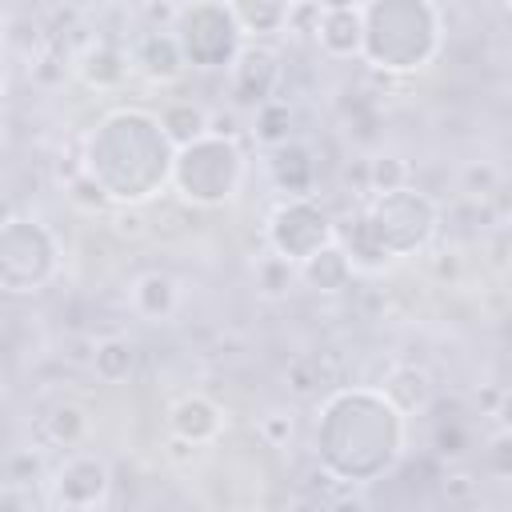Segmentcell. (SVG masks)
Returning a JSON list of instances; mask_svg holds the SVG:
<instances>
[{"mask_svg":"<svg viewBox=\"0 0 512 512\" xmlns=\"http://www.w3.org/2000/svg\"><path fill=\"white\" fill-rule=\"evenodd\" d=\"M408 416L380 388H336L316 412V460L332 480L372 484L404 456Z\"/></svg>","mask_w":512,"mask_h":512,"instance_id":"cell-1","label":"cell"},{"mask_svg":"<svg viewBox=\"0 0 512 512\" xmlns=\"http://www.w3.org/2000/svg\"><path fill=\"white\" fill-rule=\"evenodd\" d=\"M176 148L160 116L144 108H112L84 140V176L112 204H144L172 180Z\"/></svg>","mask_w":512,"mask_h":512,"instance_id":"cell-2","label":"cell"},{"mask_svg":"<svg viewBox=\"0 0 512 512\" xmlns=\"http://www.w3.org/2000/svg\"><path fill=\"white\" fill-rule=\"evenodd\" d=\"M440 224V208L428 192L396 188L384 196H372L356 216L336 224V244L348 252L356 268H384L400 256H416L420 248L432 244Z\"/></svg>","mask_w":512,"mask_h":512,"instance_id":"cell-3","label":"cell"},{"mask_svg":"<svg viewBox=\"0 0 512 512\" xmlns=\"http://www.w3.org/2000/svg\"><path fill=\"white\" fill-rule=\"evenodd\" d=\"M444 44V12L432 0L364 4V60L376 72L408 76L436 60Z\"/></svg>","mask_w":512,"mask_h":512,"instance_id":"cell-4","label":"cell"},{"mask_svg":"<svg viewBox=\"0 0 512 512\" xmlns=\"http://www.w3.org/2000/svg\"><path fill=\"white\" fill-rule=\"evenodd\" d=\"M244 184V152L228 136H204L176 152L172 164V188L196 204V208H220L228 204Z\"/></svg>","mask_w":512,"mask_h":512,"instance_id":"cell-5","label":"cell"},{"mask_svg":"<svg viewBox=\"0 0 512 512\" xmlns=\"http://www.w3.org/2000/svg\"><path fill=\"white\" fill-rule=\"evenodd\" d=\"M60 268V244L36 216H8L0 228V288L8 296H32L48 288Z\"/></svg>","mask_w":512,"mask_h":512,"instance_id":"cell-6","label":"cell"},{"mask_svg":"<svg viewBox=\"0 0 512 512\" xmlns=\"http://www.w3.org/2000/svg\"><path fill=\"white\" fill-rule=\"evenodd\" d=\"M172 32L192 68H232L244 52L240 20H236L232 4H220V0H200V4L176 8Z\"/></svg>","mask_w":512,"mask_h":512,"instance_id":"cell-7","label":"cell"},{"mask_svg":"<svg viewBox=\"0 0 512 512\" xmlns=\"http://www.w3.org/2000/svg\"><path fill=\"white\" fill-rule=\"evenodd\" d=\"M268 244H272V256H280V260L300 268L308 256H316L328 244H336V224H332L328 208H320L312 196L284 200L268 216Z\"/></svg>","mask_w":512,"mask_h":512,"instance_id":"cell-8","label":"cell"},{"mask_svg":"<svg viewBox=\"0 0 512 512\" xmlns=\"http://www.w3.org/2000/svg\"><path fill=\"white\" fill-rule=\"evenodd\" d=\"M228 76H232V96H236V104H244V108H264L268 100H276L272 92H276V84H280V60H276V52L264 48V44H244V52H240V60L228 68Z\"/></svg>","mask_w":512,"mask_h":512,"instance_id":"cell-9","label":"cell"},{"mask_svg":"<svg viewBox=\"0 0 512 512\" xmlns=\"http://www.w3.org/2000/svg\"><path fill=\"white\" fill-rule=\"evenodd\" d=\"M108 464L100 456H72L56 472V500L64 508H92L108 496Z\"/></svg>","mask_w":512,"mask_h":512,"instance_id":"cell-10","label":"cell"},{"mask_svg":"<svg viewBox=\"0 0 512 512\" xmlns=\"http://www.w3.org/2000/svg\"><path fill=\"white\" fill-rule=\"evenodd\" d=\"M316 40L332 60L360 56L364 52V4H324Z\"/></svg>","mask_w":512,"mask_h":512,"instance_id":"cell-11","label":"cell"},{"mask_svg":"<svg viewBox=\"0 0 512 512\" xmlns=\"http://www.w3.org/2000/svg\"><path fill=\"white\" fill-rule=\"evenodd\" d=\"M132 64H136L148 80H156V84H172V80L188 68L184 48H180V40H176L172 28H148V32L136 40V48H132Z\"/></svg>","mask_w":512,"mask_h":512,"instance_id":"cell-12","label":"cell"},{"mask_svg":"<svg viewBox=\"0 0 512 512\" xmlns=\"http://www.w3.org/2000/svg\"><path fill=\"white\" fill-rule=\"evenodd\" d=\"M268 176L288 200H304L312 192V184H316V160H312V152L304 144L288 140V144L268 152Z\"/></svg>","mask_w":512,"mask_h":512,"instance_id":"cell-13","label":"cell"},{"mask_svg":"<svg viewBox=\"0 0 512 512\" xmlns=\"http://www.w3.org/2000/svg\"><path fill=\"white\" fill-rule=\"evenodd\" d=\"M168 428H172L176 440H184V444H192V448H196V444H208V440H216V432H220V408H216L208 396H184V400L172 404Z\"/></svg>","mask_w":512,"mask_h":512,"instance_id":"cell-14","label":"cell"},{"mask_svg":"<svg viewBox=\"0 0 512 512\" xmlns=\"http://www.w3.org/2000/svg\"><path fill=\"white\" fill-rule=\"evenodd\" d=\"M296 272H300V280H304L312 292L336 296V292H344V288L352 284V276H356V264L348 260V252H344L340 244H328L324 252L308 256V260H304Z\"/></svg>","mask_w":512,"mask_h":512,"instance_id":"cell-15","label":"cell"},{"mask_svg":"<svg viewBox=\"0 0 512 512\" xmlns=\"http://www.w3.org/2000/svg\"><path fill=\"white\" fill-rule=\"evenodd\" d=\"M380 392H384L404 416H416V412H424L428 400H432V376H428L424 368H416V364H400V368H392V372L384 376Z\"/></svg>","mask_w":512,"mask_h":512,"instance_id":"cell-16","label":"cell"},{"mask_svg":"<svg viewBox=\"0 0 512 512\" xmlns=\"http://www.w3.org/2000/svg\"><path fill=\"white\" fill-rule=\"evenodd\" d=\"M160 128L172 140V148L180 152V148H188V144H196V140H204L212 132V116L196 100H172L160 112Z\"/></svg>","mask_w":512,"mask_h":512,"instance_id":"cell-17","label":"cell"},{"mask_svg":"<svg viewBox=\"0 0 512 512\" xmlns=\"http://www.w3.org/2000/svg\"><path fill=\"white\" fill-rule=\"evenodd\" d=\"M132 304L148 320H168L176 312V280L164 272H144L132 288Z\"/></svg>","mask_w":512,"mask_h":512,"instance_id":"cell-18","label":"cell"},{"mask_svg":"<svg viewBox=\"0 0 512 512\" xmlns=\"http://www.w3.org/2000/svg\"><path fill=\"white\" fill-rule=\"evenodd\" d=\"M80 76L92 84V88H116L124 76H128V56L112 44H92L80 60Z\"/></svg>","mask_w":512,"mask_h":512,"instance_id":"cell-19","label":"cell"},{"mask_svg":"<svg viewBox=\"0 0 512 512\" xmlns=\"http://www.w3.org/2000/svg\"><path fill=\"white\" fill-rule=\"evenodd\" d=\"M236 20H240V32L244 36H268V32H280L288 24V12L292 4H276V0H240L232 4Z\"/></svg>","mask_w":512,"mask_h":512,"instance_id":"cell-20","label":"cell"},{"mask_svg":"<svg viewBox=\"0 0 512 512\" xmlns=\"http://www.w3.org/2000/svg\"><path fill=\"white\" fill-rule=\"evenodd\" d=\"M132 364H136V348H132L128 340H120V336L100 340L96 352H92V368H96V376H100L104 384L128 380V376H132Z\"/></svg>","mask_w":512,"mask_h":512,"instance_id":"cell-21","label":"cell"},{"mask_svg":"<svg viewBox=\"0 0 512 512\" xmlns=\"http://www.w3.org/2000/svg\"><path fill=\"white\" fill-rule=\"evenodd\" d=\"M256 140L268 148H280L292 140V108L288 100H268L264 108H256Z\"/></svg>","mask_w":512,"mask_h":512,"instance_id":"cell-22","label":"cell"},{"mask_svg":"<svg viewBox=\"0 0 512 512\" xmlns=\"http://www.w3.org/2000/svg\"><path fill=\"white\" fill-rule=\"evenodd\" d=\"M44 428H48V436L56 440V444H76L80 436H84V412L80 408H72V404H56L52 412H48V420H44Z\"/></svg>","mask_w":512,"mask_h":512,"instance_id":"cell-23","label":"cell"},{"mask_svg":"<svg viewBox=\"0 0 512 512\" xmlns=\"http://www.w3.org/2000/svg\"><path fill=\"white\" fill-rule=\"evenodd\" d=\"M368 184H372V196L408 188V180H404V160H400V156H380V160H372V168H368Z\"/></svg>","mask_w":512,"mask_h":512,"instance_id":"cell-24","label":"cell"},{"mask_svg":"<svg viewBox=\"0 0 512 512\" xmlns=\"http://www.w3.org/2000/svg\"><path fill=\"white\" fill-rule=\"evenodd\" d=\"M484 456H488V468H492L496 476L512 480V432H504V428H500V432L488 440Z\"/></svg>","mask_w":512,"mask_h":512,"instance_id":"cell-25","label":"cell"},{"mask_svg":"<svg viewBox=\"0 0 512 512\" xmlns=\"http://www.w3.org/2000/svg\"><path fill=\"white\" fill-rule=\"evenodd\" d=\"M292 268H296V264H288V260H280V256H268V260L260 264L264 292H268V296H280L284 288H292Z\"/></svg>","mask_w":512,"mask_h":512,"instance_id":"cell-26","label":"cell"},{"mask_svg":"<svg viewBox=\"0 0 512 512\" xmlns=\"http://www.w3.org/2000/svg\"><path fill=\"white\" fill-rule=\"evenodd\" d=\"M72 196H76V200H84V204H92V208H104V204H112V200H108V196H104V192H100V188H96V184H92L84 172L76 176V184H72Z\"/></svg>","mask_w":512,"mask_h":512,"instance_id":"cell-27","label":"cell"},{"mask_svg":"<svg viewBox=\"0 0 512 512\" xmlns=\"http://www.w3.org/2000/svg\"><path fill=\"white\" fill-rule=\"evenodd\" d=\"M264 432H268L272 440L292 436V416H268V420H264Z\"/></svg>","mask_w":512,"mask_h":512,"instance_id":"cell-28","label":"cell"},{"mask_svg":"<svg viewBox=\"0 0 512 512\" xmlns=\"http://www.w3.org/2000/svg\"><path fill=\"white\" fill-rule=\"evenodd\" d=\"M496 420H500L504 432H512V388L500 396V404H496Z\"/></svg>","mask_w":512,"mask_h":512,"instance_id":"cell-29","label":"cell"},{"mask_svg":"<svg viewBox=\"0 0 512 512\" xmlns=\"http://www.w3.org/2000/svg\"><path fill=\"white\" fill-rule=\"evenodd\" d=\"M332 512H368V508H364V500L344 496V500H336V504H332Z\"/></svg>","mask_w":512,"mask_h":512,"instance_id":"cell-30","label":"cell"},{"mask_svg":"<svg viewBox=\"0 0 512 512\" xmlns=\"http://www.w3.org/2000/svg\"><path fill=\"white\" fill-rule=\"evenodd\" d=\"M504 8H508V12H512V4H504Z\"/></svg>","mask_w":512,"mask_h":512,"instance_id":"cell-31","label":"cell"}]
</instances>
